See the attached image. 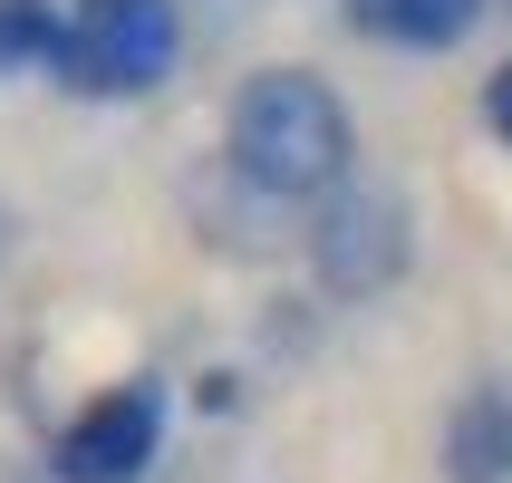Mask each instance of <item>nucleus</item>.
I'll list each match as a JSON object with an SVG mask.
<instances>
[{
    "mask_svg": "<svg viewBox=\"0 0 512 483\" xmlns=\"http://www.w3.org/2000/svg\"><path fill=\"white\" fill-rule=\"evenodd\" d=\"M174 49H184V10H174V0H78L49 78L68 87V97L116 107V97L165 87L174 78Z\"/></svg>",
    "mask_w": 512,
    "mask_h": 483,
    "instance_id": "obj_2",
    "label": "nucleus"
},
{
    "mask_svg": "<svg viewBox=\"0 0 512 483\" xmlns=\"http://www.w3.org/2000/svg\"><path fill=\"white\" fill-rule=\"evenodd\" d=\"M155 445H165V377H116L78 406V426L49 445V464L58 483H145Z\"/></svg>",
    "mask_w": 512,
    "mask_h": 483,
    "instance_id": "obj_3",
    "label": "nucleus"
},
{
    "mask_svg": "<svg viewBox=\"0 0 512 483\" xmlns=\"http://www.w3.org/2000/svg\"><path fill=\"white\" fill-rule=\"evenodd\" d=\"M319 281L339 290V300H368L406 271V203L397 194H368V184H339V194L319 203Z\"/></svg>",
    "mask_w": 512,
    "mask_h": 483,
    "instance_id": "obj_4",
    "label": "nucleus"
},
{
    "mask_svg": "<svg viewBox=\"0 0 512 483\" xmlns=\"http://www.w3.org/2000/svg\"><path fill=\"white\" fill-rule=\"evenodd\" d=\"M445 483H512V387L484 377L445 416Z\"/></svg>",
    "mask_w": 512,
    "mask_h": 483,
    "instance_id": "obj_5",
    "label": "nucleus"
},
{
    "mask_svg": "<svg viewBox=\"0 0 512 483\" xmlns=\"http://www.w3.org/2000/svg\"><path fill=\"white\" fill-rule=\"evenodd\" d=\"M58 39H68V10L58 0H0V78L58 68Z\"/></svg>",
    "mask_w": 512,
    "mask_h": 483,
    "instance_id": "obj_7",
    "label": "nucleus"
},
{
    "mask_svg": "<svg viewBox=\"0 0 512 483\" xmlns=\"http://www.w3.org/2000/svg\"><path fill=\"white\" fill-rule=\"evenodd\" d=\"M223 155L232 174L271 203H329L348 184V155H358V116L329 78L310 68H261V78L232 87L223 116Z\"/></svg>",
    "mask_w": 512,
    "mask_h": 483,
    "instance_id": "obj_1",
    "label": "nucleus"
},
{
    "mask_svg": "<svg viewBox=\"0 0 512 483\" xmlns=\"http://www.w3.org/2000/svg\"><path fill=\"white\" fill-rule=\"evenodd\" d=\"M484 126H493V136L512 145V58H503V68L484 78Z\"/></svg>",
    "mask_w": 512,
    "mask_h": 483,
    "instance_id": "obj_8",
    "label": "nucleus"
},
{
    "mask_svg": "<svg viewBox=\"0 0 512 483\" xmlns=\"http://www.w3.org/2000/svg\"><path fill=\"white\" fill-rule=\"evenodd\" d=\"M348 20L368 29L377 49L435 58V49H455V39H474V20H484V0H348Z\"/></svg>",
    "mask_w": 512,
    "mask_h": 483,
    "instance_id": "obj_6",
    "label": "nucleus"
}]
</instances>
